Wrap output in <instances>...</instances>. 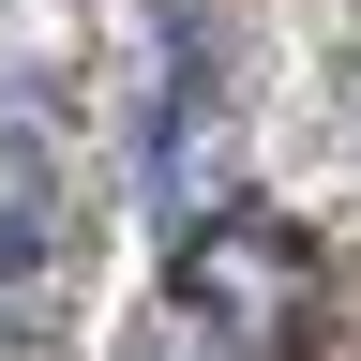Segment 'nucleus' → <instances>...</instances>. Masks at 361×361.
Returning a JSON list of instances; mask_svg holds the SVG:
<instances>
[{
    "instance_id": "obj_1",
    "label": "nucleus",
    "mask_w": 361,
    "mask_h": 361,
    "mask_svg": "<svg viewBox=\"0 0 361 361\" xmlns=\"http://www.w3.org/2000/svg\"><path fill=\"white\" fill-rule=\"evenodd\" d=\"M301 226L286 211H211L196 241H180V316L196 331H286L301 316Z\"/></svg>"
},
{
    "instance_id": "obj_2",
    "label": "nucleus",
    "mask_w": 361,
    "mask_h": 361,
    "mask_svg": "<svg viewBox=\"0 0 361 361\" xmlns=\"http://www.w3.org/2000/svg\"><path fill=\"white\" fill-rule=\"evenodd\" d=\"M286 361H361V241L301 271V316H286Z\"/></svg>"
},
{
    "instance_id": "obj_3",
    "label": "nucleus",
    "mask_w": 361,
    "mask_h": 361,
    "mask_svg": "<svg viewBox=\"0 0 361 361\" xmlns=\"http://www.w3.org/2000/svg\"><path fill=\"white\" fill-rule=\"evenodd\" d=\"M211 346H226V331H180V316H166V331L135 346V361H211Z\"/></svg>"
}]
</instances>
